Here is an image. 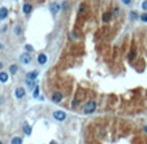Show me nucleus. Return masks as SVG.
I'll use <instances>...</instances> for the list:
<instances>
[{"mask_svg": "<svg viewBox=\"0 0 147 144\" xmlns=\"http://www.w3.org/2000/svg\"><path fill=\"white\" fill-rule=\"evenodd\" d=\"M96 109V103L95 101H90L83 106V113L90 114V113H94V110Z\"/></svg>", "mask_w": 147, "mask_h": 144, "instance_id": "1", "label": "nucleus"}, {"mask_svg": "<svg viewBox=\"0 0 147 144\" xmlns=\"http://www.w3.org/2000/svg\"><path fill=\"white\" fill-rule=\"evenodd\" d=\"M20 60H21V62L24 64V65H29V64H31V56H30V53H22L21 56H20Z\"/></svg>", "mask_w": 147, "mask_h": 144, "instance_id": "2", "label": "nucleus"}, {"mask_svg": "<svg viewBox=\"0 0 147 144\" xmlns=\"http://www.w3.org/2000/svg\"><path fill=\"white\" fill-rule=\"evenodd\" d=\"M53 117L57 121H64L66 118V113L63 112V110H56V112H53Z\"/></svg>", "mask_w": 147, "mask_h": 144, "instance_id": "3", "label": "nucleus"}, {"mask_svg": "<svg viewBox=\"0 0 147 144\" xmlns=\"http://www.w3.org/2000/svg\"><path fill=\"white\" fill-rule=\"evenodd\" d=\"M14 95H16L17 99H22V97L25 96V90L22 87H17L16 91H14Z\"/></svg>", "mask_w": 147, "mask_h": 144, "instance_id": "4", "label": "nucleus"}, {"mask_svg": "<svg viewBox=\"0 0 147 144\" xmlns=\"http://www.w3.org/2000/svg\"><path fill=\"white\" fill-rule=\"evenodd\" d=\"M61 100H63V94L55 92V94L52 95V101H53V103H60Z\"/></svg>", "mask_w": 147, "mask_h": 144, "instance_id": "5", "label": "nucleus"}, {"mask_svg": "<svg viewBox=\"0 0 147 144\" xmlns=\"http://www.w3.org/2000/svg\"><path fill=\"white\" fill-rule=\"evenodd\" d=\"M38 77V71L37 70H34V71H30V73H27V75H26V79H29V81H34Z\"/></svg>", "mask_w": 147, "mask_h": 144, "instance_id": "6", "label": "nucleus"}, {"mask_svg": "<svg viewBox=\"0 0 147 144\" xmlns=\"http://www.w3.org/2000/svg\"><path fill=\"white\" fill-rule=\"evenodd\" d=\"M7 16H8V9L7 8H0V20H4V18H7Z\"/></svg>", "mask_w": 147, "mask_h": 144, "instance_id": "7", "label": "nucleus"}, {"mask_svg": "<svg viewBox=\"0 0 147 144\" xmlns=\"http://www.w3.org/2000/svg\"><path fill=\"white\" fill-rule=\"evenodd\" d=\"M38 62L40 64V65H43V64H46L47 62V56H46V55H39V56H38Z\"/></svg>", "mask_w": 147, "mask_h": 144, "instance_id": "8", "label": "nucleus"}, {"mask_svg": "<svg viewBox=\"0 0 147 144\" xmlns=\"http://www.w3.org/2000/svg\"><path fill=\"white\" fill-rule=\"evenodd\" d=\"M59 9H60V5H59L57 3H53V4L51 5V12H52V13H57Z\"/></svg>", "mask_w": 147, "mask_h": 144, "instance_id": "9", "label": "nucleus"}, {"mask_svg": "<svg viewBox=\"0 0 147 144\" xmlns=\"http://www.w3.org/2000/svg\"><path fill=\"white\" fill-rule=\"evenodd\" d=\"M7 81H8V74L4 73V71H0V82L5 83Z\"/></svg>", "mask_w": 147, "mask_h": 144, "instance_id": "10", "label": "nucleus"}, {"mask_svg": "<svg viewBox=\"0 0 147 144\" xmlns=\"http://www.w3.org/2000/svg\"><path fill=\"white\" fill-rule=\"evenodd\" d=\"M24 131H25L26 135H31V127L27 123H24Z\"/></svg>", "mask_w": 147, "mask_h": 144, "instance_id": "11", "label": "nucleus"}, {"mask_svg": "<svg viewBox=\"0 0 147 144\" xmlns=\"http://www.w3.org/2000/svg\"><path fill=\"white\" fill-rule=\"evenodd\" d=\"M22 9H24V13H26V14H27V13H30V12H31V9H33V8H31V5H30V4H24V8H22Z\"/></svg>", "mask_w": 147, "mask_h": 144, "instance_id": "12", "label": "nucleus"}, {"mask_svg": "<svg viewBox=\"0 0 147 144\" xmlns=\"http://www.w3.org/2000/svg\"><path fill=\"white\" fill-rule=\"evenodd\" d=\"M26 83H27V87L30 88V90H33V88H35V87H37V83L34 82V81H29V79H26Z\"/></svg>", "mask_w": 147, "mask_h": 144, "instance_id": "13", "label": "nucleus"}, {"mask_svg": "<svg viewBox=\"0 0 147 144\" xmlns=\"http://www.w3.org/2000/svg\"><path fill=\"white\" fill-rule=\"evenodd\" d=\"M111 17H112V14H111L109 12H107V13L103 14V21H104V22H109V21H111Z\"/></svg>", "mask_w": 147, "mask_h": 144, "instance_id": "14", "label": "nucleus"}, {"mask_svg": "<svg viewBox=\"0 0 147 144\" xmlns=\"http://www.w3.org/2000/svg\"><path fill=\"white\" fill-rule=\"evenodd\" d=\"M12 144H22V139L20 136H14L12 139Z\"/></svg>", "mask_w": 147, "mask_h": 144, "instance_id": "15", "label": "nucleus"}, {"mask_svg": "<svg viewBox=\"0 0 147 144\" xmlns=\"http://www.w3.org/2000/svg\"><path fill=\"white\" fill-rule=\"evenodd\" d=\"M9 71H10V74H16V73H17V66H16V65H12V66L9 68Z\"/></svg>", "mask_w": 147, "mask_h": 144, "instance_id": "16", "label": "nucleus"}, {"mask_svg": "<svg viewBox=\"0 0 147 144\" xmlns=\"http://www.w3.org/2000/svg\"><path fill=\"white\" fill-rule=\"evenodd\" d=\"M33 96L35 97V99H37V97L39 96V87H38V86H37L35 88H34V95H33Z\"/></svg>", "mask_w": 147, "mask_h": 144, "instance_id": "17", "label": "nucleus"}, {"mask_svg": "<svg viewBox=\"0 0 147 144\" xmlns=\"http://www.w3.org/2000/svg\"><path fill=\"white\" fill-rule=\"evenodd\" d=\"M135 55H137V52H135V51H131L130 55H129V60H133V59L135 57Z\"/></svg>", "mask_w": 147, "mask_h": 144, "instance_id": "18", "label": "nucleus"}, {"mask_svg": "<svg viewBox=\"0 0 147 144\" xmlns=\"http://www.w3.org/2000/svg\"><path fill=\"white\" fill-rule=\"evenodd\" d=\"M25 48H26V51H27V52H31V51L34 49L31 46H29V44H26V46H25Z\"/></svg>", "mask_w": 147, "mask_h": 144, "instance_id": "19", "label": "nucleus"}, {"mask_svg": "<svg viewBox=\"0 0 147 144\" xmlns=\"http://www.w3.org/2000/svg\"><path fill=\"white\" fill-rule=\"evenodd\" d=\"M130 17H131V20H137V13L131 12V13H130Z\"/></svg>", "mask_w": 147, "mask_h": 144, "instance_id": "20", "label": "nucleus"}, {"mask_svg": "<svg viewBox=\"0 0 147 144\" xmlns=\"http://www.w3.org/2000/svg\"><path fill=\"white\" fill-rule=\"evenodd\" d=\"M141 20H142L143 22H147V14H146V13L142 14V16H141Z\"/></svg>", "mask_w": 147, "mask_h": 144, "instance_id": "21", "label": "nucleus"}, {"mask_svg": "<svg viewBox=\"0 0 147 144\" xmlns=\"http://www.w3.org/2000/svg\"><path fill=\"white\" fill-rule=\"evenodd\" d=\"M121 2H122L124 4H126V5H129V4L131 3V0H121Z\"/></svg>", "mask_w": 147, "mask_h": 144, "instance_id": "22", "label": "nucleus"}, {"mask_svg": "<svg viewBox=\"0 0 147 144\" xmlns=\"http://www.w3.org/2000/svg\"><path fill=\"white\" fill-rule=\"evenodd\" d=\"M142 8H143L144 10H147V2H144V3L142 4Z\"/></svg>", "mask_w": 147, "mask_h": 144, "instance_id": "23", "label": "nucleus"}, {"mask_svg": "<svg viewBox=\"0 0 147 144\" xmlns=\"http://www.w3.org/2000/svg\"><path fill=\"white\" fill-rule=\"evenodd\" d=\"M20 31H21V29H20V27H16V34H20Z\"/></svg>", "mask_w": 147, "mask_h": 144, "instance_id": "24", "label": "nucleus"}, {"mask_svg": "<svg viewBox=\"0 0 147 144\" xmlns=\"http://www.w3.org/2000/svg\"><path fill=\"white\" fill-rule=\"evenodd\" d=\"M50 144H57V143H56V141H51Z\"/></svg>", "mask_w": 147, "mask_h": 144, "instance_id": "25", "label": "nucleus"}, {"mask_svg": "<svg viewBox=\"0 0 147 144\" xmlns=\"http://www.w3.org/2000/svg\"><path fill=\"white\" fill-rule=\"evenodd\" d=\"M2 68H3V64H2V62H0V69H2Z\"/></svg>", "mask_w": 147, "mask_h": 144, "instance_id": "26", "label": "nucleus"}, {"mask_svg": "<svg viewBox=\"0 0 147 144\" xmlns=\"http://www.w3.org/2000/svg\"><path fill=\"white\" fill-rule=\"evenodd\" d=\"M144 131H146V132H147V127H144Z\"/></svg>", "mask_w": 147, "mask_h": 144, "instance_id": "27", "label": "nucleus"}, {"mask_svg": "<svg viewBox=\"0 0 147 144\" xmlns=\"http://www.w3.org/2000/svg\"><path fill=\"white\" fill-rule=\"evenodd\" d=\"M0 144H3V143H2V141H0Z\"/></svg>", "mask_w": 147, "mask_h": 144, "instance_id": "28", "label": "nucleus"}]
</instances>
